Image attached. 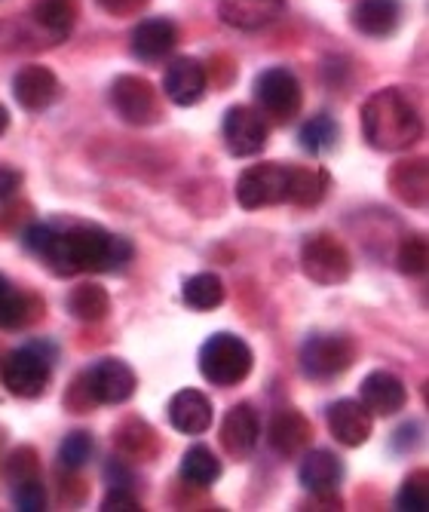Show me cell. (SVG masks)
I'll return each instance as SVG.
<instances>
[{
  "label": "cell",
  "mask_w": 429,
  "mask_h": 512,
  "mask_svg": "<svg viewBox=\"0 0 429 512\" xmlns=\"http://www.w3.org/2000/svg\"><path fill=\"white\" fill-rule=\"evenodd\" d=\"M22 243L59 276H74L83 270H120L132 261V243L99 224H34L22 234Z\"/></svg>",
  "instance_id": "6da1fadb"
},
{
  "label": "cell",
  "mask_w": 429,
  "mask_h": 512,
  "mask_svg": "<svg viewBox=\"0 0 429 512\" xmlns=\"http://www.w3.org/2000/svg\"><path fill=\"white\" fill-rule=\"evenodd\" d=\"M362 132L377 151H405L423 135V117L402 89H380L362 105Z\"/></svg>",
  "instance_id": "7a4b0ae2"
},
{
  "label": "cell",
  "mask_w": 429,
  "mask_h": 512,
  "mask_svg": "<svg viewBox=\"0 0 429 512\" xmlns=\"http://www.w3.org/2000/svg\"><path fill=\"white\" fill-rule=\"evenodd\" d=\"M252 362H255L252 347L240 335H230V332L212 335L200 350V371L215 387H236L240 381H246Z\"/></svg>",
  "instance_id": "3957f363"
},
{
  "label": "cell",
  "mask_w": 429,
  "mask_h": 512,
  "mask_svg": "<svg viewBox=\"0 0 429 512\" xmlns=\"http://www.w3.org/2000/svg\"><path fill=\"white\" fill-rule=\"evenodd\" d=\"M292 166L282 163H255L236 178V203L243 209H264L289 203Z\"/></svg>",
  "instance_id": "277c9868"
},
{
  "label": "cell",
  "mask_w": 429,
  "mask_h": 512,
  "mask_svg": "<svg viewBox=\"0 0 429 512\" xmlns=\"http://www.w3.org/2000/svg\"><path fill=\"white\" fill-rule=\"evenodd\" d=\"M50 375L53 365L46 359V353L34 344L13 350L4 365H0V378H4V387L19 396V399H37L43 396V390L50 387Z\"/></svg>",
  "instance_id": "5b68a950"
},
{
  "label": "cell",
  "mask_w": 429,
  "mask_h": 512,
  "mask_svg": "<svg viewBox=\"0 0 429 512\" xmlns=\"http://www.w3.org/2000/svg\"><path fill=\"white\" fill-rule=\"evenodd\" d=\"M301 267L316 286H341L350 279L353 261L331 234H313L301 246Z\"/></svg>",
  "instance_id": "8992f818"
},
{
  "label": "cell",
  "mask_w": 429,
  "mask_h": 512,
  "mask_svg": "<svg viewBox=\"0 0 429 512\" xmlns=\"http://www.w3.org/2000/svg\"><path fill=\"white\" fill-rule=\"evenodd\" d=\"M255 102L276 123H289L301 111L304 89L289 68H267L255 80Z\"/></svg>",
  "instance_id": "52a82bcc"
},
{
  "label": "cell",
  "mask_w": 429,
  "mask_h": 512,
  "mask_svg": "<svg viewBox=\"0 0 429 512\" xmlns=\"http://www.w3.org/2000/svg\"><path fill=\"white\" fill-rule=\"evenodd\" d=\"M356 359V344L347 335H313L301 347V371L313 381L344 375Z\"/></svg>",
  "instance_id": "ba28073f"
},
{
  "label": "cell",
  "mask_w": 429,
  "mask_h": 512,
  "mask_svg": "<svg viewBox=\"0 0 429 512\" xmlns=\"http://www.w3.org/2000/svg\"><path fill=\"white\" fill-rule=\"evenodd\" d=\"M111 105L120 114V120L132 126H151L160 120V99L145 77L120 74L111 83Z\"/></svg>",
  "instance_id": "9c48e42d"
},
{
  "label": "cell",
  "mask_w": 429,
  "mask_h": 512,
  "mask_svg": "<svg viewBox=\"0 0 429 512\" xmlns=\"http://www.w3.org/2000/svg\"><path fill=\"white\" fill-rule=\"evenodd\" d=\"M86 396L92 402H99V405H123L135 387H138V378H135V371L123 362V359H99L89 371H86V378L80 381Z\"/></svg>",
  "instance_id": "30bf717a"
},
{
  "label": "cell",
  "mask_w": 429,
  "mask_h": 512,
  "mask_svg": "<svg viewBox=\"0 0 429 512\" xmlns=\"http://www.w3.org/2000/svg\"><path fill=\"white\" fill-rule=\"evenodd\" d=\"M267 120L249 108V105H233L224 114L221 123V135H224V145L233 157H252L258 151H264L267 145Z\"/></svg>",
  "instance_id": "8fae6325"
},
{
  "label": "cell",
  "mask_w": 429,
  "mask_h": 512,
  "mask_svg": "<svg viewBox=\"0 0 429 512\" xmlns=\"http://www.w3.org/2000/svg\"><path fill=\"white\" fill-rule=\"evenodd\" d=\"M328 430L341 445L347 448H359L371 439V411L356 402V399H338L328 405Z\"/></svg>",
  "instance_id": "7c38bea8"
},
{
  "label": "cell",
  "mask_w": 429,
  "mask_h": 512,
  "mask_svg": "<svg viewBox=\"0 0 429 512\" xmlns=\"http://www.w3.org/2000/svg\"><path fill=\"white\" fill-rule=\"evenodd\" d=\"M62 92L59 77L43 68V65H25L19 68V74L13 77V96L25 111H43L50 108Z\"/></svg>",
  "instance_id": "4fadbf2b"
},
{
  "label": "cell",
  "mask_w": 429,
  "mask_h": 512,
  "mask_svg": "<svg viewBox=\"0 0 429 512\" xmlns=\"http://www.w3.org/2000/svg\"><path fill=\"white\" fill-rule=\"evenodd\" d=\"M258 439H261V421L255 408L233 405L221 421V448L236 460H246L255 451Z\"/></svg>",
  "instance_id": "5bb4252c"
},
{
  "label": "cell",
  "mask_w": 429,
  "mask_h": 512,
  "mask_svg": "<svg viewBox=\"0 0 429 512\" xmlns=\"http://www.w3.org/2000/svg\"><path fill=\"white\" fill-rule=\"evenodd\" d=\"M359 402L377 417H393L405 408L408 390H405L402 378H396L393 371H371V375L362 381Z\"/></svg>",
  "instance_id": "9a60e30c"
},
{
  "label": "cell",
  "mask_w": 429,
  "mask_h": 512,
  "mask_svg": "<svg viewBox=\"0 0 429 512\" xmlns=\"http://www.w3.org/2000/svg\"><path fill=\"white\" fill-rule=\"evenodd\" d=\"M163 89L169 102L181 105V108H190L203 99L206 92V68L197 62V59H175L169 68H166V77H163Z\"/></svg>",
  "instance_id": "2e32d148"
},
{
  "label": "cell",
  "mask_w": 429,
  "mask_h": 512,
  "mask_svg": "<svg viewBox=\"0 0 429 512\" xmlns=\"http://www.w3.org/2000/svg\"><path fill=\"white\" fill-rule=\"evenodd\" d=\"M310 439H313V427L301 411L282 408L273 414V421L267 427V442L273 451H279L282 457H295V454L307 451Z\"/></svg>",
  "instance_id": "e0dca14e"
},
{
  "label": "cell",
  "mask_w": 429,
  "mask_h": 512,
  "mask_svg": "<svg viewBox=\"0 0 429 512\" xmlns=\"http://www.w3.org/2000/svg\"><path fill=\"white\" fill-rule=\"evenodd\" d=\"M169 424L184 436H200L212 427V402L200 390H178L169 399Z\"/></svg>",
  "instance_id": "ac0fdd59"
},
{
  "label": "cell",
  "mask_w": 429,
  "mask_h": 512,
  "mask_svg": "<svg viewBox=\"0 0 429 512\" xmlns=\"http://www.w3.org/2000/svg\"><path fill=\"white\" fill-rule=\"evenodd\" d=\"M221 22L240 31H258L285 13V0H221Z\"/></svg>",
  "instance_id": "d6986e66"
},
{
  "label": "cell",
  "mask_w": 429,
  "mask_h": 512,
  "mask_svg": "<svg viewBox=\"0 0 429 512\" xmlns=\"http://www.w3.org/2000/svg\"><path fill=\"white\" fill-rule=\"evenodd\" d=\"M178 43V31L169 19H145L132 31V53L141 62H160L166 59Z\"/></svg>",
  "instance_id": "ffe728a7"
},
{
  "label": "cell",
  "mask_w": 429,
  "mask_h": 512,
  "mask_svg": "<svg viewBox=\"0 0 429 512\" xmlns=\"http://www.w3.org/2000/svg\"><path fill=\"white\" fill-rule=\"evenodd\" d=\"M341 460L331 454V451H307L304 460H301V467H298V479L307 491L319 494V497H331L335 494V488L341 485Z\"/></svg>",
  "instance_id": "44dd1931"
},
{
  "label": "cell",
  "mask_w": 429,
  "mask_h": 512,
  "mask_svg": "<svg viewBox=\"0 0 429 512\" xmlns=\"http://www.w3.org/2000/svg\"><path fill=\"white\" fill-rule=\"evenodd\" d=\"M402 4L399 0H359L353 7V28L368 37H390L399 28Z\"/></svg>",
  "instance_id": "7402d4cb"
},
{
  "label": "cell",
  "mask_w": 429,
  "mask_h": 512,
  "mask_svg": "<svg viewBox=\"0 0 429 512\" xmlns=\"http://www.w3.org/2000/svg\"><path fill=\"white\" fill-rule=\"evenodd\" d=\"M31 16L46 37L65 40L77 22V0H34Z\"/></svg>",
  "instance_id": "603a6c76"
},
{
  "label": "cell",
  "mask_w": 429,
  "mask_h": 512,
  "mask_svg": "<svg viewBox=\"0 0 429 512\" xmlns=\"http://www.w3.org/2000/svg\"><path fill=\"white\" fill-rule=\"evenodd\" d=\"M393 194L408 203V206H423L426 203V166L423 160H402L390 172Z\"/></svg>",
  "instance_id": "cb8c5ba5"
},
{
  "label": "cell",
  "mask_w": 429,
  "mask_h": 512,
  "mask_svg": "<svg viewBox=\"0 0 429 512\" xmlns=\"http://www.w3.org/2000/svg\"><path fill=\"white\" fill-rule=\"evenodd\" d=\"M181 298L190 310H200V313L215 310L224 301V283L215 273H197L181 286Z\"/></svg>",
  "instance_id": "d4e9b609"
},
{
  "label": "cell",
  "mask_w": 429,
  "mask_h": 512,
  "mask_svg": "<svg viewBox=\"0 0 429 512\" xmlns=\"http://www.w3.org/2000/svg\"><path fill=\"white\" fill-rule=\"evenodd\" d=\"M328 191V175L316 166H292L289 181V203L295 206H313Z\"/></svg>",
  "instance_id": "484cf974"
},
{
  "label": "cell",
  "mask_w": 429,
  "mask_h": 512,
  "mask_svg": "<svg viewBox=\"0 0 429 512\" xmlns=\"http://www.w3.org/2000/svg\"><path fill=\"white\" fill-rule=\"evenodd\" d=\"M68 310L71 316L83 319V322H99L108 316L111 310V298L102 286H92V283H83V286H74L71 295H68Z\"/></svg>",
  "instance_id": "4316f807"
},
{
  "label": "cell",
  "mask_w": 429,
  "mask_h": 512,
  "mask_svg": "<svg viewBox=\"0 0 429 512\" xmlns=\"http://www.w3.org/2000/svg\"><path fill=\"white\" fill-rule=\"evenodd\" d=\"M221 476V460L215 457L212 448L194 445L181 457V479L190 485H212Z\"/></svg>",
  "instance_id": "83f0119b"
},
{
  "label": "cell",
  "mask_w": 429,
  "mask_h": 512,
  "mask_svg": "<svg viewBox=\"0 0 429 512\" xmlns=\"http://www.w3.org/2000/svg\"><path fill=\"white\" fill-rule=\"evenodd\" d=\"M40 313H43V304L34 295L10 289L4 304H0V325H4V329H22V325L34 322Z\"/></svg>",
  "instance_id": "f1b7e54d"
},
{
  "label": "cell",
  "mask_w": 429,
  "mask_h": 512,
  "mask_svg": "<svg viewBox=\"0 0 429 512\" xmlns=\"http://www.w3.org/2000/svg\"><path fill=\"white\" fill-rule=\"evenodd\" d=\"M338 135H341V129H338V123L331 120L328 114H319V117H313V120H307L304 123V129H301V148L304 151H310V154H328L331 148L338 145Z\"/></svg>",
  "instance_id": "f546056e"
},
{
  "label": "cell",
  "mask_w": 429,
  "mask_h": 512,
  "mask_svg": "<svg viewBox=\"0 0 429 512\" xmlns=\"http://www.w3.org/2000/svg\"><path fill=\"white\" fill-rule=\"evenodd\" d=\"M117 445L132 454V457H148L154 451V433L148 424L141 421H129L120 433H117Z\"/></svg>",
  "instance_id": "4dcf8cb0"
},
{
  "label": "cell",
  "mask_w": 429,
  "mask_h": 512,
  "mask_svg": "<svg viewBox=\"0 0 429 512\" xmlns=\"http://www.w3.org/2000/svg\"><path fill=\"white\" fill-rule=\"evenodd\" d=\"M92 451H95L92 436L77 430V433L65 436V442L59 445V460H62V467H68V470H80L83 463L92 457Z\"/></svg>",
  "instance_id": "1f68e13d"
},
{
  "label": "cell",
  "mask_w": 429,
  "mask_h": 512,
  "mask_svg": "<svg viewBox=\"0 0 429 512\" xmlns=\"http://www.w3.org/2000/svg\"><path fill=\"white\" fill-rule=\"evenodd\" d=\"M13 503H16V509H22V512H43V509H46L43 476L13 482Z\"/></svg>",
  "instance_id": "d6a6232c"
},
{
  "label": "cell",
  "mask_w": 429,
  "mask_h": 512,
  "mask_svg": "<svg viewBox=\"0 0 429 512\" xmlns=\"http://www.w3.org/2000/svg\"><path fill=\"white\" fill-rule=\"evenodd\" d=\"M396 261H399V270H402V273H411V276L423 273V270H426V261H429V252H426L423 237H417V234L405 237V243H402Z\"/></svg>",
  "instance_id": "836d02e7"
},
{
  "label": "cell",
  "mask_w": 429,
  "mask_h": 512,
  "mask_svg": "<svg viewBox=\"0 0 429 512\" xmlns=\"http://www.w3.org/2000/svg\"><path fill=\"white\" fill-rule=\"evenodd\" d=\"M396 506L405 512H423L426 509V473L423 470L405 479V485L399 488Z\"/></svg>",
  "instance_id": "e575fe53"
},
{
  "label": "cell",
  "mask_w": 429,
  "mask_h": 512,
  "mask_svg": "<svg viewBox=\"0 0 429 512\" xmlns=\"http://www.w3.org/2000/svg\"><path fill=\"white\" fill-rule=\"evenodd\" d=\"M34 476H40V460H37L34 448L13 451L10 460H7V479H10V485L22 482V479H34Z\"/></svg>",
  "instance_id": "d590c367"
},
{
  "label": "cell",
  "mask_w": 429,
  "mask_h": 512,
  "mask_svg": "<svg viewBox=\"0 0 429 512\" xmlns=\"http://www.w3.org/2000/svg\"><path fill=\"white\" fill-rule=\"evenodd\" d=\"M102 509H105V512H114V509H117V512H138L141 506H138L135 494L126 491V485H117V488L105 497Z\"/></svg>",
  "instance_id": "8d00e7d4"
},
{
  "label": "cell",
  "mask_w": 429,
  "mask_h": 512,
  "mask_svg": "<svg viewBox=\"0 0 429 512\" xmlns=\"http://www.w3.org/2000/svg\"><path fill=\"white\" fill-rule=\"evenodd\" d=\"M102 7L111 10L114 16H123V13H135L145 7V0H102Z\"/></svg>",
  "instance_id": "74e56055"
},
{
  "label": "cell",
  "mask_w": 429,
  "mask_h": 512,
  "mask_svg": "<svg viewBox=\"0 0 429 512\" xmlns=\"http://www.w3.org/2000/svg\"><path fill=\"white\" fill-rule=\"evenodd\" d=\"M19 172H13V169H0V200H7L10 194H16V188H19Z\"/></svg>",
  "instance_id": "f35d334b"
},
{
  "label": "cell",
  "mask_w": 429,
  "mask_h": 512,
  "mask_svg": "<svg viewBox=\"0 0 429 512\" xmlns=\"http://www.w3.org/2000/svg\"><path fill=\"white\" fill-rule=\"evenodd\" d=\"M7 126H10V114H7V108H4V105H0V135L7 132Z\"/></svg>",
  "instance_id": "ab89813d"
},
{
  "label": "cell",
  "mask_w": 429,
  "mask_h": 512,
  "mask_svg": "<svg viewBox=\"0 0 429 512\" xmlns=\"http://www.w3.org/2000/svg\"><path fill=\"white\" fill-rule=\"evenodd\" d=\"M10 289H13V286L7 283V279H4V276H0V304H4V298L10 295Z\"/></svg>",
  "instance_id": "60d3db41"
}]
</instances>
